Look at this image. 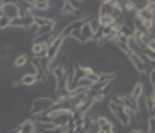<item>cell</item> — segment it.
Masks as SVG:
<instances>
[{
    "label": "cell",
    "mask_w": 155,
    "mask_h": 133,
    "mask_svg": "<svg viewBox=\"0 0 155 133\" xmlns=\"http://www.w3.org/2000/svg\"><path fill=\"white\" fill-rule=\"evenodd\" d=\"M55 98L53 96H37L31 102V109H30V115H36L46 112L55 105Z\"/></svg>",
    "instance_id": "obj_1"
},
{
    "label": "cell",
    "mask_w": 155,
    "mask_h": 133,
    "mask_svg": "<svg viewBox=\"0 0 155 133\" xmlns=\"http://www.w3.org/2000/svg\"><path fill=\"white\" fill-rule=\"evenodd\" d=\"M0 12H2L3 16H6L11 21L19 18V8H18V3L16 2H2Z\"/></svg>",
    "instance_id": "obj_2"
},
{
    "label": "cell",
    "mask_w": 155,
    "mask_h": 133,
    "mask_svg": "<svg viewBox=\"0 0 155 133\" xmlns=\"http://www.w3.org/2000/svg\"><path fill=\"white\" fill-rule=\"evenodd\" d=\"M48 45L46 43H41V42H34L31 45V52L34 55V58L37 59H41V58H46L48 56Z\"/></svg>",
    "instance_id": "obj_3"
},
{
    "label": "cell",
    "mask_w": 155,
    "mask_h": 133,
    "mask_svg": "<svg viewBox=\"0 0 155 133\" xmlns=\"http://www.w3.org/2000/svg\"><path fill=\"white\" fill-rule=\"evenodd\" d=\"M80 31H81V43H83V46L95 38V34H93V31H92V28L89 25V21L86 24H83V27L80 28Z\"/></svg>",
    "instance_id": "obj_4"
},
{
    "label": "cell",
    "mask_w": 155,
    "mask_h": 133,
    "mask_svg": "<svg viewBox=\"0 0 155 133\" xmlns=\"http://www.w3.org/2000/svg\"><path fill=\"white\" fill-rule=\"evenodd\" d=\"M33 11L36 12H48L50 9V2L49 0H36V2H30Z\"/></svg>",
    "instance_id": "obj_5"
},
{
    "label": "cell",
    "mask_w": 155,
    "mask_h": 133,
    "mask_svg": "<svg viewBox=\"0 0 155 133\" xmlns=\"http://www.w3.org/2000/svg\"><path fill=\"white\" fill-rule=\"evenodd\" d=\"M19 81H21V86H24V87H33L37 83V75L36 73H25L19 78Z\"/></svg>",
    "instance_id": "obj_6"
},
{
    "label": "cell",
    "mask_w": 155,
    "mask_h": 133,
    "mask_svg": "<svg viewBox=\"0 0 155 133\" xmlns=\"http://www.w3.org/2000/svg\"><path fill=\"white\" fill-rule=\"evenodd\" d=\"M18 129L21 133H34L36 132V124L33 120H24L18 124Z\"/></svg>",
    "instance_id": "obj_7"
},
{
    "label": "cell",
    "mask_w": 155,
    "mask_h": 133,
    "mask_svg": "<svg viewBox=\"0 0 155 133\" xmlns=\"http://www.w3.org/2000/svg\"><path fill=\"white\" fill-rule=\"evenodd\" d=\"M143 92H145V85H143V81H136V85L133 86V89L130 90V96L131 99H137V98H140L143 95Z\"/></svg>",
    "instance_id": "obj_8"
},
{
    "label": "cell",
    "mask_w": 155,
    "mask_h": 133,
    "mask_svg": "<svg viewBox=\"0 0 155 133\" xmlns=\"http://www.w3.org/2000/svg\"><path fill=\"white\" fill-rule=\"evenodd\" d=\"M115 118L120 121V124H121L123 127H127V126L131 123V118L127 115V114H126V112H124V109H123V108H120L118 114L115 115Z\"/></svg>",
    "instance_id": "obj_9"
},
{
    "label": "cell",
    "mask_w": 155,
    "mask_h": 133,
    "mask_svg": "<svg viewBox=\"0 0 155 133\" xmlns=\"http://www.w3.org/2000/svg\"><path fill=\"white\" fill-rule=\"evenodd\" d=\"M27 62H28V55L22 53V55H19V56L15 58V61H13V67H15V68H21V67L27 65Z\"/></svg>",
    "instance_id": "obj_10"
},
{
    "label": "cell",
    "mask_w": 155,
    "mask_h": 133,
    "mask_svg": "<svg viewBox=\"0 0 155 133\" xmlns=\"http://www.w3.org/2000/svg\"><path fill=\"white\" fill-rule=\"evenodd\" d=\"M101 132V126L97 124L96 120H92V123L89 124V127L86 129V133H99Z\"/></svg>",
    "instance_id": "obj_11"
},
{
    "label": "cell",
    "mask_w": 155,
    "mask_h": 133,
    "mask_svg": "<svg viewBox=\"0 0 155 133\" xmlns=\"http://www.w3.org/2000/svg\"><path fill=\"white\" fill-rule=\"evenodd\" d=\"M8 28H11V19H8L6 16H0V31L2 30H8Z\"/></svg>",
    "instance_id": "obj_12"
},
{
    "label": "cell",
    "mask_w": 155,
    "mask_h": 133,
    "mask_svg": "<svg viewBox=\"0 0 155 133\" xmlns=\"http://www.w3.org/2000/svg\"><path fill=\"white\" fill-rule=\"evenodd\" d=\"M120 108H123V107H118V105H115L114 102H109L108 104V109H109V112L115 117L117 114H118V111H120Z\"/></svg>",
    "instance_id": "obj_13"
},
{
    "label": "cell",
    "mask_w": 155,
    "mask_h": 133,
    "mask_svg": "<svg viewBox=\"0 0 155 133\" xmlns=\"http://www.w3.org/2000/svg\"><path fill=\"white\" fill-rule=\"evenodd\" d=\"M74 133H86V130L80 126V127H75V129H74Z\"/></svg>",
    "instance_id": "obj_14"
},
{
    "label": "cell",
    "mask_w": 155,
    "mask_h": 133,
    "mask_svg": "<svg viewBox=\"0 0 155 133\" xmlns=\"http://www.w3.org/2000/svg\"><path fill=\"white\" fill-rule=\"evenodd\" d=\"M129 133H146V132H143L142 129H130Z\"/></svg>",
    "instance_id": "obj_15"
}]
</instances>
